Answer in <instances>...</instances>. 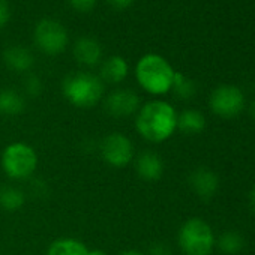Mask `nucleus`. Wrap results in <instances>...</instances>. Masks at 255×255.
I'll return each instance as SVG.
<instances>
[{"label": "nucleus", "mask_w": 255, "mask_h": 255, "mask_svg": "<svg viewBox=\"0 0 255 255\" xmlns=\"http://www.w3.org/2000/svg\"><path fill=\"white\" fill-rule=\"evenodd\" d=\"M135 129L144 140L162 143L177 129V113L165 101H149L137 111Z\"/></svg>", "instance_id": "obj_1"}, {"label": "nucleus", "mask_w": 255, "mask_h": 255, "mask_svg": "<svg viewBox=\"0 0 255 255\" xmlns=\"http://www.w3.org/2000/svg\"><path fill=\"white\" fill-rule=\"evenodd\" d=\"M176 71L159 54L143 56L135 66L138 84L150 95H165L171 90Z\"/></svg>", "instance_id": "obj_2"}, {"label": "nucleus", "mask_w": 255, "mask_h": 255, "mask_svg": "<svg viewBox=\"0 0 255 255\" xmlns=\"http://www.w3.org/2000/svg\"><path fill=\"white\" fill-rule=\"evenodd\" d=\"M62 93L74 107L92 108L104 96V83L90 72H74L63 80Z\"/></svg>", "instance_id": "obj_3"}, {"label": "nucleus", "mask_w": 255, "mask_h": 255, "mask_svg": "<svg viewBox=\"0 0 255 255\" xmlns=\"http://www.w3.org/2000/svg\"><path fill=\"white\" fill-rule=\"evenodd\" d=\"M177 240L185 255H210L216 242L212 227L200 218L183 222Z\"/></svg>", "instance_id": "obj_4"}, {"label": "nucleus", "mask_w": 255, "mask_h": 255, "mask_svg": "<svg viewBox=\"0 0 255 255\" xmlns=\"http://www.w3.org/2000/svg\"><path fill=\"white\" fill-rule=\"evenodd\" d=\"M38 167V155L35 149L26 143L17 141L5 147L2 153V168L9 179H29Z\"/></svg>", "instance_id": "obj_5"}, {"label": "nucleus", "mask_w": 255, "mask_h": 255, "mask_svg": "<svg viewBox=\"0 0 255 255\" xmlns=\"http://www.w3.org/2000/svg\"><path fill=\"white\" fill-rule=\"evenodd\" d=\"M33 41L42 53L56 56L65 51L69 42V36L65 26H62L59 21L53 18H42L35 26Z\"/></svg>", "instance_id": "obj_6"}, {"label": "nucleus", "mask_w": 255, "mask_h": 255, "mask_svg": "<svg viewBox=\"0 0 255 255\" xmlns=\"http://www.w3.org/2000/svg\"><path fill=\"white\" fill-rule=\"evenodd\" d=\"M209 107L216 116L222 119H233L243 111L245 95L236 86L222 84L212 92L209 98Z\"/></svg>", "instance_id": "obj_7"}, {"label": "nucleus", "mask_w": 255, "mask_h": 255, "mask_svg": "<svg viewBox=\"0 0 255 255\" xmlns=\"http://www.w3.org/2000/svg\"><path fill=\"white\" fill-rule=\"evenodd\" d=\"M102 159L114 168H123L134 159V146L131 140L120 132H113L104 137L99 144Z\"/></svg>", "instance_id": "obj_8"}, {"label": "nucleus", "mask_w": 255, "mask_h": 255, "mask_svg": "<svg viewBox=\"0 0 255 255\" xmlns=\"http://www.w3.org/2000/svg\"><path fill=\"white\" fill-rule=\"evenodd\" d=\"M140 107V96L131 89H116L104 99V108L113 117L137 114Z\"/></svg>", "instance_id": "obj_9"}, {"label": "nucleus", "mask_w": 255, "mask_h": 255, "mask_svg": "<svg viewBox=\"0 0 255 255\" xmlns=\"http://www.w3.org/2000/svg\"><path fill=\"white\" fill-rule=\"evenodd\" d=\"M189 186L197 197L203 200L212 198L219 188V177L215 171L206 167L195 168L189 176Z\"/></svg>", "instance_id": "obj_10"}, {"label": "nucleus", "mask_w": 255, "mask_h": 255, "mask_svg": "<svg viewBox=\"0 0 255 255\" xmlns=\"http://www.w3.org/2000/svg\"><path fill=\"white\" fill-rule=\"evenodd\" d=\"M135 171L140 179L146 182H156L164 174V161L152 150L141 152L135 159Z\"/></svg>", "instance_id": "obj_11"}, {"label": "nucleus", "mask_w": 255, "mask_h": 255, "mask_svg": "<svg viewBox=\"0 0 255 255\" xmlns=\"http://www.w3.org/2000/svg\"><path fill=\"white\" fill-rule=\"evenodd\" d=\"M74 57L84 66H96L102 59V47L96 39L83 36L74 44Z\"/></svg>", "instance_id": "obj_12"}, {"label": "nucleus", "mask_w": 255, "mask_h": 255, "mask_svg": "<svg viewBox=\"0 0 255 255\" xmlns=\"http://www.w3.org/2000/svg\"><path fill=\"white\" fill-rule=\"evenodd\" d=\"M3 62L11 71L24 74L32 69L35 57L29 48L21 45H11L3 51Z\"/></svg>", "instance_id": "obj_13"}, {"label": "nucleus", "mask_w": 255, "mask_h": 255, "mask_svg": "<svg viewBox=\"0 0 255 255\" xmlns=\"http://www.w3.org/2000/svg\"><path fill=\"white\" fill-rule=\"evenodd\" d=\"M129 74V65L122 56H111L101 65L99 78L102 83L119 84Z\"/></svg>", "instance_id": "obj_14"}, {"label": "nucleus", "mask_w": 255, "mask_h": 255, "mask_svg": "<svg viewBox=\"0 0 255 255\" xmlns=\"http://www.w3.org/2000/svg\"><path fill=\"white\" fill-rule=\"evenodd\" d=\"M206 117L198 110H185L177 114V129L186 135H197L204 131Z\"/></svg>", "instance_id": "obj_15"}, {"label": "nucleus", "mask_w": 255, "mask_h": 255, "mask_svg": "<svg viewBox=\"0 0 255 255\" xmlns=\"http://www.w3.org/2000/svg\"><path fill=\"white\" fill-rule=\"evenodd\" d=\"M26 108L24 96L14 89L0 90V114L5 116H18Z\"/></svg>", "instance_id": "obj_16"}, {"label": "nucleus", "mask_w": 255, "mask_h": 255, "mask_svg": "<svg viewBox=\"0 0 255 255\" xmlns=\"http://www.w3.org/2000/svg\"><path fill=\"white\" fill-rule=\"evenodd\" d=\"M89 248L72 237H62L54 240L47 251V255H89Z\"/></svg>", "instance_id": "obj_17"}, {"label": "nucleus", "mask_w": 255, "mask_h": 255, "mask_svg": "<svg viewBox=\"0 0 255 255\" xmlns=\"http://www.w3.org/2000/svg\"><path fill=\"white\" fill-rule=\"evenodd\" d=\"M26 203V194L17 186L0 188V207L6 212H17Z\"/></svg>", "instance_id": "obj_18"}, {"label": "nucleus", "mask_w": 255, "mask_h": 255, "mask_svg": "<svg viewBox=\"0 0 255 255\" xmlns=\"http://www.w3.org/2000/svg\"><path fill=\"white\" fill-rule=\"evenodd\" d=\"M215 245L225 255H236L243 249L245 239L237 231H227V233L219 236V239L215 242Z\"/></svg>", "instance_id": "obj_19"}, {"label": "nucleus", "mask_w": 255, "mask_h": 255, "mask_svg": "<svg viewBox=\"0 0 255 255\" xmlns=\"http://www.w3.org/2000/svg\"><path fill=\"white\" fill-rule=\"evenodd\" d=\"M173 93L179 98V99H191L195 95V84L192 80H189L188 77H185L182 72L174 74V80H173V86H171Z\"/></svg>", "instance_id": "obj_20"}, {"label": "nucleus", "mask_w": 255, "mask_h": 255, "mask_svg": "<svg viewBox=\"0 0 255 255\" xmlns=\"http://www.w3.org/2000/svg\"><path fill=\"white\" fill-rule=\"evenodd\" d=\"M42 89H44V86H42V81H41V78L38 75L30 74V75L26 77L24 90H26V93L29 96H39L42 93Z\"/></svg>", "instance_id": "obj_21"}, {"label": "nucleus", "mask_w": 255, "mask_h": 255, "mask_svg": "<svg viewBox=\"0 0 255 255\" xmlns=\"http://www.w3.org/2000/svg\"><path fill=\"white\" fill-rule=\"evenodd\" d=\"M68 2L78 12H89L96 5V0H68Z\"/></svg>", "instance_id": "obj_22"}, {"label": "nucleus", "mask_w": 255, "mask_h": 255, "mask_svg": "<svg viewBox=\"0 0 255 255\" xmlns=\"http://www.w3.org/2000/svg\"><path fill=\"white\" fill-rule=\"evenodd\" d=\"M11 18V9L6 0H0V29H3Z\"/></svg>", "instance_id": "obj_23"}, {"label": "nucleus", "mask_w": 255, "mask_h": 255, "mask_svg": "<svg viewBox=\"0 0 255 255\" xmlns=\"http://www.w3.org/2000/svg\"><path fill=\"white\" fill-rule=\"evenodd\" d=\"M147 255H171V249L165 243H155L149 249Z\"/></svg>", "instance_id": "obj_24"}, {"label": "nucleus", "mask_w": 255, "mask_h": 255, "mask_svg": "<svg viewBox=\"0 0 255 255\" xmlns=\"http://www.w3.org/2000/svg\"><path fill=\"white\" fill-rule=\"evenodd\" d=\"M108 3L113 8H116L119 11H123V9H128L134 3V0H108Z\"/></svg>", "instance_id": "obj_25"}, {"label": "nucleus", "mask_w": 255, "mask_h": 255, "mask_svg": "<svg viewBox=\"0 0 255 255\" xmlns=\"http://www.w3.org/2000/svg\"><path fill=\"white\" fill-rule=\"evenodd\" d=\"M249 204H251V209L255 212V185L252 186V189L249 192Z\"/></svg>", "instance_id": "obj_26"}, {"label": "nucleus", "mask_w": 255, "mask_h": 255, "mask_svg": "<svg viewBox=\"0 0 255 255\" xmlns=\"http://www.w3.org/2000/svg\"><path fill=\"white\" fill-rule=\"evenodd\" d=\"M119 255H144V254H141V252H140V251H137V249H128V251L120 252Z\"/></svg>", "instance_id": "obj_27"}, {"label": "nucleus", "mask_w": 255, "mask_h": 255, "mask_svg": "<svg viewBox=\"0 0 255 255\" xmlns=\"http://www.w3.org/2000/svg\"><path fill=\"white\" fill-rule=\"evenodd\" d=\"M89 255H108V254L102 249H93V251H89Z\"/></svg>", "instance_id": "obj_28"}, {"label": "nucleus", "mask_w": 255, "mask_h": 255, "mask_svg": "<svg viewBox=\"0 0 255 255\" xmlns=\"http://www.w3.org/2000/svg\"><path fill=\"white\" fill-rule=\"evenodd\" d=\"M249 113H251V117L255 120V99L251 102V105H249Z\"/></svg>", "instance_id": "obj_29"}]
</instances>
